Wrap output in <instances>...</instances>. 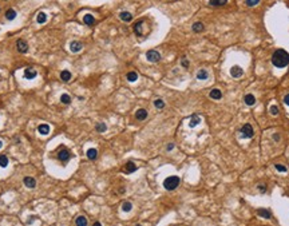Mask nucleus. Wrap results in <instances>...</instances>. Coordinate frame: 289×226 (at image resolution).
Segmentation results:
<instances>
[{"instance_id": "nucleus-1", "label": "nucleus", "mask_w": 289, "mask_h": 226, "mask_svg": "<svg viewBox=\"0 0 289 226\" xmlns=\"http://www.w3.org/2000/svg\"><path fill=\"white\" fill-rule=\"evenodd\" d=\"M272 63L278 68H284L289 64V54L285 50H276L272 55Z\"/></svg>"}, {"instance_id": "nucleus-2", "label": "nucleus", "mask_w": 289, "mask_h": 226, "mask_svg": "<svg viewBox=\"0 0 289 226\" xmlns=\"http://www.w3.org/2000/svg\"><path fill=\"white\" fill-rule=\"evenodd\" d=\"M178 185H179V178L175 175L169 177V178H166L163 181V187L166 190H174V189L178 187Z\"/></svg>"}, {"instance_id": "nucleus-3", "label": "nucleus", "mask_w": 289, "mask_h": 226, "mask_svg": "<svg viewBox=\"0 0 289 226\" xmlns=\"http://www.w3.org/2000/svg\"><path fill=\"white\" fill-rule=\"evenodd\" d=\"M240 135H241V138H252L254 135V131H253V127H252L249 123L244 125L240 129Z\"/></svg>"}, {"instance_id": "nucleus-4", "label": "nucleus", "mask_w": 289, "mask_h": 226, "mask_svg": "<svg viewBox=\"0 0 289 226\" xmlns=\"http://www.w3.org/2000/svg\"><path fill=\"white\" fill-rule=\"evenodd\" d=\"M146 59L149 60V62H151V63H157V62L161 60V54H159L158 51H155V50H150V51H147L146 52Z\"/></svg>"}, {"instance_id": "nucleus-5", "label": "nucleus", "mask_w": 289, "mask_h": 226, "mask_svg": "<svg viewBox=\"0 0 289 226\" xmlns=\"http://www.w3.org/2000/svg\"><path fill=\"white\" fill-rule=\"evenodd\" d=\"M16 48H18V51L22 54H25L27 51H28V44H27V42L23 40V39H19V40L16 42Z\"/></svg>"}, {"instance_id": "nucleus-6", "label": "nucleus", "mask_w": 289, "mask_h": 226, "mask_svg": "<svg viewBox=\"0 0 289 226\" xmlns=\"http://www.w3.org/2000/svg\"><path fill=\"white\" fill-rule=\"evenodd\" d=\"M230 75H232L233 78H241V76L244 75V70L238 66H233L232 68H230Z\"/></svg>"}, {"instance_id": "nucleus-7", "label": "nucleus", "mask_w": 289, "mask_h": 226, "mask_svg": "<svg viewBox=\"0 0 289 226\" xmlns=\"http://www.w3.org/2000/svg\"><path fill=\"white\" fill-rule=\"evenodd\" d=\"M70 157H71V154L67 149H62V150L59 151V154H58V158H59V161H62V162H67V161L70 159Z\"/></svg>"}, {"instance_id": "nucleus-8", "label": "nucleus", "mask_w": 289, "mask_h": 226, "mask_svg": "<svg viewBox=\"0 0 289 226\" xmlns=\"http://www.w3.org/2000/svg\"><path fill=\"white\" fill-rule=\"evenodd\" d=\"M137 165L134 163V162H127L126 165H124V169H123V171L124 173H127V174H130V173H134V171H137Z\"/></svg>"}, {"instance_id": "nucleus-9", "label": "nucleus", "mask_w": 289, "mask_h": 226, "mask_svg": "<svg viewBox=\"0 0 289 226\" xmlns=\"http://www.w3.org/2000/svg\"><path fill=\"white\" fill-rule=\"evenodd\" d=\"M82 43L80 42H76V40H74V42H71L70 43V50H71V52H79L80 50H82Z\"/></svg>"}, {"instance_id": "nucleus-10", "label": "nucleus", "mask_w": 289, "mask_h": 226, "mask_svg": "<svg viewBox=\"0 0 289 226\" xmlns=\"http://www.w3.org/2000/svg\"><path fill=\"white\" fill-rule=\"evenodd\" d=\"M209 96L212 98V99H216V101H218V99H221V98H222V92H221V90H218V88H213V90L209 92Z\"/></svg>"}, {"instance_id": "nucleus-11", "label": "nucleus", "mask_w": 289, "mask_h": 226, "mask_svg": "<svg viewBox=\"0 0 289 226\" xmlns=\"http://www.w3.org/2000/svg\"><path fill=\"white\" fill-rule=\"evenodd\" d=\"M135 118H137L138 120H145L147 118V110H145V108H139V110H137V113H135Z\"/></svg>"}, {"instance_id": "nucleus-12", "label": "nucleus", "mask_w": 289, "mask_h": 226, "mask_svg": "<svg viewBox=\"0 0 289 226\" xmlns=\"http://www.w3.org/2000/svg\"><path fill=\"white\" fill-rule=\"evenodd\" d=\"M119 18H121L122 22H126V23H129V22L133 20V15H131L130 12H126V11H123V12L119 13Z\"/></svg>"}, {"instance_id": "nucleus-13", "label": "nucleus", "mask_w": 289, "mask_h": 226, "mask_svg": "<svg viewBox=\"0 0 289 226\" xmlns=\"http://www.w3.org/2000/svg\"><path fill=\"white\" fill-rule=\"evenodd\" d=\"M83 22H84V24H87V25H94V23H95V18H94L91 13H87V15L83 16Z\"/></svg>"}, {"instance_id": "nucleus-14", "label": "nucleus", "mask_w": 289, "mask_h": 226, "mask_svg": "<svg viewBox=\"0 0 289 226\" xmlns=\"http://www.w3.org/2000/svg\"><path fill=\"white\" fill-rule=\"evenodd\" d=\"M36 76V71L34 68H25L24 70V78L25 79H34Z\"/></svg>"}, {"instance_id": "nucleus-15", "label": "nucleus", "mask_w": 289, "mask_h": 226, "mask_svg": "<svg viewBox=\"0 0 289 226\" xmlns=\"http://www.w3.org/2000/svg\"><path fill=\"white\" fill-rule=\"evenodd\" d=\"M24 185L27 186V187H30V189H34L36 186V181L34 178H31V177H25L24 178Z\"/></svg>"}, {"instance_id": "nucleus-16", "label": "nucleus", "mask_w": 289, "mask_h": 226, "mask_svg": "<svg viewBox=\"0 0 289 226\" xmlns=\"http://www.w3.org/2000/svg\"><path fill=\"white\" fill-rule=\"evenodd\" d=\"M38 131L40 135H47L48 132H50V126L46 125V123H43V125H40L38 127Z\"/></svg>"}, {"instance_id": "nucleus-17", "label": "nucleus", "mask_w": 289, "mask_h": 226, "mask_svg": "<svg viewBox=\"0 0 289 226\" xmlns=\"http://www.w3.org/2000/svg\"><path fill=\"white\" fill-rule=\"evenodd\" d=\"M228 3V0H209V6L212 7H222Z\"/></svg>"}, {"instance_id": "nucleus-18", "label": "nucleus", "mask_w": 289, "mask_h": 226, "mask_svg": "<svg viewBox=\"0 0 289 226\" xmlns=\"http://www.w3.org/2000/svg\"><path fill=\"white\" fill-rule=\"evenodd\" d=\"M257 214H258L260 217H262V218H266V220H269L270 217H272L270 211L266 210V209H258V210H257Z\"/></svg>"}, {"instance_id": "nucleus-19", "label": "nucleus", "mask_w": 289, "mask_h": 226, "mask_svg": "<svg viewBox=\"0 0 289 226\" xmlns=\"http://www.w3.org/2000/svg\"><path fill=\"white\" fill-rule=\"evenodd\" d=\"M142 24H143V20H139V22H137L135 24H134V32H135V35L137 36H141L142 35V31H141V27H142Z\"/></svg>"}, {"instance_id": "nucleus-20", "label": "nucleus", "mask_w": 289, "mask_h": 226, "mask_svg": "<svg viewBox=\"0 0 289 226\" xmlns=\"http://www.w3.org/2000/svg\"><path fill=\"white\" fill-rule=\"evenodd\" d=\"M96 157H98V151H96V149H89L87 150V158L91 161L96 159Z\"/></svg>"}, {"instance_id": "nucleus-21", "label": "nucleus", "mask_w": 289, "mask_h": 226, "mask_svg": "<svg viewBox=\"0 0 289 226\" xmlns=\"http://www.w3.org/2000/svg\"><path fill=\"white\" fill-rule=\"evenodd\" d=\"M244 101H245V103L248 104V106H253V104L256 103V98H254L252 94H248V95H245Z\"/></svg>"}, {"instance_id": "nucleus-22", "label": "nucleus", "mask_w": 289, "mask_h": 226, "mask_svg": "<svg viewBox=\"0 0 289 226\" xmlns=\"http://www.w3.org/2000/svg\"><path fill=\"white\" fill-rule=\"evenodd\" d=\"M75 223H76V226H87V218L83 215H79L76 218Z\"/></svg>"}, {"instance_id": "nucleus-23", "label": "nucleus", "mask_w": 289, "mask_h": 226, "mask_svg": "<svg viewBox=\"0 0 289 226\" xmlns=\"http://www.w3.org/2000/svg\"><path fill=\"white\" fill-rule=\"evenodd\" d=\"M200 122H201V118L197 115V114H194V115L191 116V120H190V123H189V126H190V127H195Z\"/></svg>"}, {"instance_id": "nucleus-24", "label": "nucleus", "mask_w": 289, "mask_h": 226, "mask_svg": "<svg viewBox=\"0 0 289 226\" xmlns=\"http://www.w3.org/2000/svg\"><path fill=\"white\" fill-rule=\"evenodd\" d=\"M60 79L63 80V82H68L71 79V72L70 71H67V70H64V71L60 72Z\"/></svg>"}, {"instance_id": "nucleus-25", "label": "nucleus", "mask_w": 289, "mask_h": 226, "mask_svg": "<svg viewBox=\"0 0 289 226\" xmlns=\"http://www.w3.org/2000/svg\"><path fill=\"white\" fill-rule=\"evenodd\" d=\"M127 80L129 82H137V79H138V74L135 71H130L129 74H127Z\"/></svg>"}, {"instance_id": "nucleus-26", "label": "nucleus", "mask_w": 289, "mask_h": 226, "mask_svg": "<svg viewBox=\"0 0 289 226\" xmlns=\"http://www.w3.org/2000/svg\"><path fill=\"white\" fill-rule=\"evenodd\" d=\"M36 20H38L39 24H44V23L47 22V15H46L44 12H39V13H38V18H36Z\"/></svg>"}, {"instance_id": "nucleus-27", "label": "nucleus", "mask_w": 289, "mask_h": 226, "mask_svg": "<svg viewBox=\"0 0 289 226\" xmlns=\"http://www.w3.org/2000/svg\"><path fill=\"white\" fill-rule=\"evenodd\" d=\"M191 28H193L194 32H201V31H203V24L201 22H197V23H194Z\"/></svg>"}, {"instance_id": "nucleus-28", "label": "nucleus", "mask_w": 289, "mask_h": 226, "mask_svg": "<svg viewBox=\"0 0 289 226\" xmlns=\"http://www.w3.org/2000/svg\"><path fill=\"white\" fill-rule=\"evenodd\" d=\"M197 79H200V80H205V79H207V71H205V70H200V71L197 72Z\"/></svg>"}, {"instance_id": "nucleus-29", "label": "nucleus", "mask_w": 289, "mask_h": 226, "mask_svg": "<svg viewBox=\"0 0 289 226\" xmlns=\"http://www.w3.org/2000/svg\"><path fill=\"white\" fill-rule=\"evenodd\" d=\"M60 102H62L63 104H70V103H71V96H70L68 94H63V95L60 96Z\"/></svg>"}, {"instance_id": "nucleus-30", "label": "nucleus", "mask_w": 289, "mask_h": 226, "mask_svg": "<svg viewBox=\"0 0 289 226\" xmlns=\"http://www.w3.org/2000/svg\"><path fill=\"white\" fill-rule=\"evenodd\" d=\"M6 18H7L8 20H13V19L16 18V12H15L13 10H11V8H10V10H8V11L6 12Z\"/></svg>"}, {"instance_id": "nucleus-31", "label": "nucleus", "mask_w": 289, "mask_h": 226, "mask_svg": "<svg viewBox=\"0 0 289 226\" xmlns=\"http://www.w3.org/2000/svg\"><path fill=\"white\" fill-rule=\"evenodd\" d=\"M154 106H155V108L161 110V108L165 107V102H163L162 99H155V101H154Z\"/></svg>"}, {"instance_id": "nucleus-32", "label": "nucleus", "mask_w": 289, "mask_h": 226, "mask_svg": "<svg viewBox=\"0 0 289 226\" xmlns=\"http://www.w3.org/2000/svg\"><path fill=\"white\" fill-rule=\"evenodd\" d=\"M131 209H133V205H131V202H129V201L123 202V205H122V210L127 213V211H130Z\"/></svg>"}, {"instance_id": "nucleus-33", "label": "nucleus", "mask_w": 289, "mask_h": 226, "mask_svg": "<svg viewBox=\"0 0 289 226\" xmlns=\"http://www.w3.org/2000/svg\"><path fill=\"white\" fill-rule=\"evenodd\" d=\"M8 166V158L6 155H0V167H7Z\"/></svg>"}, {"instance_id": "nucleus-34", "label": "nucleus", "mask_w": 289, "mask_h": 226, "mask_svg": "<svg viewBox=\"0 0 289 226\" xmlns=\"http://www.w3.org/2000/svg\"><path fill=\"white\" fill-rule=\"evenodd\" d=\"M106 130H107V126H106L105 123H98V125H96V131L105 132Z\"/></svg>"}, {"instance_id": "nucleus-35", "label": "nucleus", "mask_w": 289, "mask_h": 226, "mask_svg": "<svg viewBox=\"0 0 289 226\" xmlns=\"http://www.w3.org/2000/svg\"><path fill=\"white\" fill-rule=\"evenodd\" d=\"M245 3H246V6L248 7H254V6H257V4L260 3V0H246Z\"/></svg>"}, {"instance_id": "nucleus-36", "label": "nucleus", "mask_w": 289, "mask_h": 226, "mask_svg": "<svg viewBox=\"0 0 289 226\" xmlns=\"http://www.w3.org/2000/svg\"><path fill=\"white\" fill-rule=\"evenodd\" d=\"M269 113L272 114V115H277V114L280 113L278 107H277V106H270V108H269Z\"/></svg>"}, {"instance_id": "nucleus-37", "label": "nucleus", "mask_w": 289, "mask_h": 226, "mask_svg": "<svg viewBox=\"0 0 289 226\" xmlns=\"http://www.w3.org/2000/svg\"><path fill=\"white\" fill-rule=\"evenodd\" d=\"M274 167H276V170H277V171H280V173H285L286 170H288L285 166H284V165H278V163H277Z\"/></svg>"}, {"instance_id": "nucleus-38", "label": "nucleus", "mask_w": 289, "mask_h": 226, "mask_svg": "<svg viewBox=\"0 0 289 226\" xmlns=\"http://www.w3.org/2000/svg\"><path fill=\"white\" fill-rule=\"evenodd\" d=\"M258 189H260V193H265L266 192V185H258Z\"/></svg>"}, {"instance_id": "nucleus-39", "label": "nucleus", "mask_w": 289, "mask_h": 226, "mask_svg": "<svg viewBox=\"0 0 289 226\" xmlns=\"http://www.w3.org/2000/svg\"><path fill=\"white\" fill-rule=\"evenodd\" d=\"M284 103H285L286 106H289V94H286L285 96H284Z\"/></svg>"}, {"instance_id": "nucleus-40", "label": "nucleus", "mask_w": 289, "mask_h": 226, "mask_svg": "<svg viewBox=\"0 0 289 226\" xmlns=\"http://www.w3.org/2000/svg\"><path fill=\"white\" fill-rule=\"evenodd\" d=\"M182 66H184L185 68H188V67H189V60H186V59L182 60Z\"/></svg>"}, {"instance_id": "nucleus-41", "label": "nucleus", "mask_w": 289, "mask_h": 226, "mask_svg": "<svg viewBox=\"0 0 289 226\" xmlns=\"http://www.w3.org/2000/svg\"><path fill=\"white\" fill-rule=\"evenodd\" d=\"M173 149H174V144H173V143H169V144H167V147H166V150H167V151H172Z\"/></svg>"}, {"instance_id": "nucleus-42", "label": "nucleus", "mask_w": 289, "mask_h": 226, "mask_svg": "<svg viewBox=\"0 0 289 226\" xmlns=\"http://www.w3.org/2000/svg\"><path fill=\"white\" fill-rule=\"evenodd\" d=\"M273 139H274L276 142H278V141H280V135H278V134H274V135H273Z\"/></svg>"}, {"instance_id": "nucleus-43", "label": "nucleus", "mask_w": 289, "mask_h": 226, "mask_svg": "<svg viewBox=\"0 0 289 226\" xmlns=\"http://www.w3.org/2000/svg\"><path fill=\"white\" fill-rule=\"evenodd\" d=\"M92 226H102V225H101V222H94V225Z\"/></svg>"}, {"instance_id": "nucleus-44", "label": "nucleus", "mask_w": 289, "mask_h": 226, "mask_svg": "<svg viewBox=\"0 0 289 226\" xmlns=\"http://www.w3.org/2000/svg\"><path fill=\"white\" fill-rule=\"evenodd\" d=\"M1 147H3V142L0 141V149H1Z\"/></svg>"}, {"instance_id": "nucleus-45", "label": "nucleus", "mask_w": 289, "mask_h": 226, "mask_svg": "<svg viewBox=\"0 0 289 226\" xmlns=\"http://www.w3.org/2000/svg\"><path fill=\"white\" fill-rule=\"evenodd\" d=\"M135 226H142V225H139V223H138V225H135Z\"/></svg>"}, {"instance_id": "nucleus-46", "label": "nucleus", "mask_w": 289, "mask_h": 226, "mask_svg": "<svg viewBox=\"0 0 289 226\" xmlns=\"http://www.w3.org/2000/svg\"><path fill=\"white\" fill-rule=\"evenodd\" d=\"M288 195H289V194H288Z\"/></svg>"}]
</instances>
